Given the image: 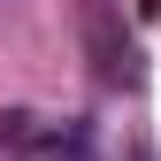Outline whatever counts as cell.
Wrapping results in <instances>:
<instances>
[{
	"label": "cell",
	"instance_id": "6da1fadb",
	"mask_svg": "<svg viewBox=\"0 0 161 161\" xmlns=\"http://www.w3.org/2000/svg\"><path fill=\"white\" fill-rule=\"evenodd\" d=\"M0 138H8L15 161H77V153H85V130H77V123L62 130V123H38V115H8Z\"/></svg>",
	"mask_w": 161,
	"mask_h": 161
}]
</instances>
